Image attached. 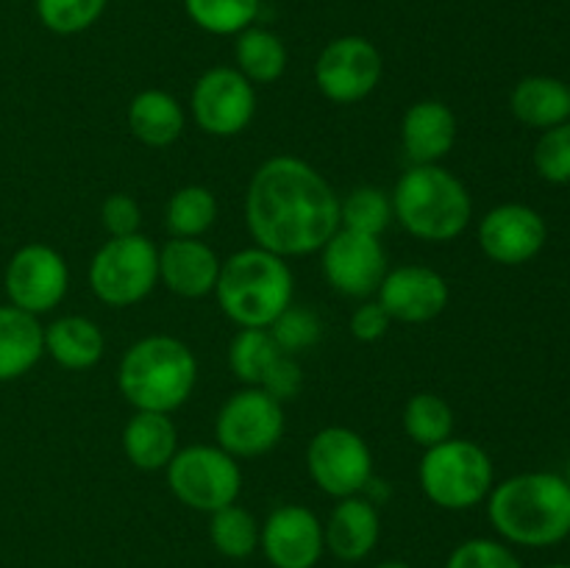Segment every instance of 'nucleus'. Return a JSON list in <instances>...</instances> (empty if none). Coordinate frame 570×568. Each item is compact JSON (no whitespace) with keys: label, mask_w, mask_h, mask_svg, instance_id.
<instances>
[{"label":"nucleus","mask_w":570,"mask_h":568,"mask_svg":"<svg viewBox=\"0 0 570 568\" xmlns=\"http://www.w3.org/2000/svg\"><path fill=\"white\" fill-rule=\"evenodd\" d=\"M417 482L423 496L440 510H471L488 501L493 490V460L473 440L449 438L432 449H423L417 462Z\"/></svg>","instance_id":"obj_6"},{"label":"nucleus","mask_w":570,"mask_h":568,"mask_svg":"<svg viewBox=\"0 0 570 568\" xmlns=\"http://www.w3.org/2000/svg\"><path fill=\"white\" fill-rule=\"evenodd\" d=\"M284 404L262 388H248L228 395L215 418V438L223 451L237 460L262 457L284 438Z\"/></svg>","instance_id":"obj_9"},{"label":"nucleus","mask_w":570,"mask_h":568,"mask_svg":"<svg viewBox=\"0 0 570 568\" xmlns=\"http://www.w3.org/2000/svg\"><path fill=\"white\" fill-rule=\"evenodd\" d=\"M532 161L543 182L570 184V120L540 134Z\"/></svg>","instance_id":"obj_35"},{"label":"nucleus","mask_w":570,"mask_h":568,"mask_svg":"<svg viewBox=\"0 0 570 568\" xmlns=\"http://www.w3.org/2000/svg\"><path fill=\"white\" fill-rule=\"evenodd\" d=\"M122 451L139 471H165L178 451V429L167 412L134 410L122 427Z\"/></svg>","instance_id":"obj_21"},{"label":"nucleus","mask_w":570,"mask_h":568,"mask_svg":"<svg viewBox=\"0 0 570 568\" xmlns=\"http://www.w3.org/2000/svg\"><path fill=\"white\" fill-rule=\"evenodd\" d=\"M45 356V326L37 315L0 306V382L26 376Z\"/></svg>","instance_id":"obj_22"},{"label":"nucleus","mask_w":570,"mask_h":568,"mask_svg":"<svg viewBox=\"0 0 570 568\" xmlns=\"http://www.w3.org/2000/svg\"><path fill=\"white\" fill-rule=\"evenodd\" d=\"M566 482H568V488H570V462H568V471H566Z\"/></svg>","instance_id":"obj_42"},{"label":"nucleus","mask_w":570,"mask_h":568,"mask_svg":"<svg viewBox=\"0 0 570 568\" xmlns=\"http://www.w3.org/2000/svg\"><path fill=\"white\" fill-rule=\"evenodd\" d=\"M454 109L443 100H417L401 117V145L412 165H440L456 145Z\"/></svg>","instance_id":"obj_19"},{"label":"nucleus","mask_w":570,"mask_h":568,"mask_svg":"<svg viewBox=\"0 0 570 568\" xmlns=\"http://www.w3.org/2000/svg\"><path fill=\"white\" fill-rule=\"evenodd\" d=\"M259 388L276 401H282V404L284 401H293L301 393V388H304V371H301L298 360L289 354H278L276 362L267 368Z\"/></svg>","instance_id":"obj_38"},{"label":"nucleus","mask_w":570,"mask_h":568,"mask_svg":"<svg viewBox=\"0 0 570 568\" xmlns=\"http://www.w3.org/2000/svg\"><path fill=\"white\" fill-rule=\"evenodd\" d=\"M317 254L326 282L348 298L365 301L376 295L384 273L390 271L382 239L348 228H337Z\"/></svg>","instance_id":"obj_14"},{"label":"nucleus","mask_w":570,"mask_h":568,"mask_svg":"<svg viewBox=\"0 0 570 568\" xmlns=\"http://www.w3.org/2000/svg\"><path fill=\"white\" fill-rule=\"evenodd\" d=\"M384 72L382 53L365 37H337L317 53L315 84L332 104L348 106L365 100L379 87Z\"/></svg>","instance_id":"obj_12"},{"label":"nucleus","mask_w":570,"mask_h":568,"mask_svg":"<svg viewBox=\"0 0 570 568\" xmlns=\"http://www.w3.org/2000/svg\"><path fill=\"white\" fill-rule=\"evenodd\" d=\"M373 568H415V566H410V562H404V560H384Z\"/></svg>","instance_id":"obj_40"},{"label":"nucleus","mask_w":570,"mask_h":568,"mask_svg":"<svg viewBox=\"0 0 570 568\" xmlns=\"http://www.w3.org/2000/svg\"><path fill=\"white\" fill-rule=\"evenodd\" d=\"M217 223V198L204 184L176 189L165 206V228L170 237H204Z\"/></svg>","instance_id":"obj_27"},{"label":"nucleus","mask_w":570,"mask_h":568,"mask_svg":"<svg viewBox=\"0 0 570 568\" xmlns=\"http://www.w3.org/2000/svg\"><path fill=\"white\" fill-rule=\"evenodd\" d=\"M278 354L284 351L278 349L267 329H239L228 345V368L239 382H245L248 388H259L267 368L276 362Z\"/></svg>","instance_id":"obj_31"},{"label":"nucleus","mask_w":570,"mask_h":568,"mask_svg":"<svg viewBox=\"0 0 570 568\" xmlns=\"http://www.w3.org/2000/svg\"><path fill=\"white\" fill-rule=\"evenodd\" d=\"M165 473L170 493L184 507L206 512V516L234 505L239 499V490H243L239 460L223 451L217 443H195L187 449H178Z\"/></svg>","instance_id":"obj_8"},{"label":"nucleus","mask_w":570,"mask_h":568,"mask_svg":"<svg viewBox=\"0 0 570 568\" xmlns=\"http://www.w3.org/2000/svg\"><path fill=\"white\" fill-rule=\"evenodd\" d=\"M451 290L440 271L429 265H399L384 273L376 301L399 323H429L443 315Z\"/></svg>","instance_id":"obj_17"},{"label":"nucleus","mask_w":570,"mask_h":568,"mask_svg":"<svg viewBox=\"0 0 570 568\" xmlns=\"http://www.w3.org/2000/svg\"><path fill=\"white\" fill-rule=\"evenodd\" d=\"M382 535L379 507L367 496H345L337 499L328 521L323 523L326 551L343 562H360L376 549Z\"/></svg>","instance_id":"obj_20"},{"label":"nucleus","mask_w":570,"mask_h":568,"mask_svg":"<svg viewBox=\"0 0 570 568\" xmlns=\"http://www.w3.org/2000/svg\"><path fill=\"white\" fill-rule=\"evenodd\" d=\"M189 109L209 137H237L256 117V87L237 67H209L195 81Z\"/></svg>","instance_id":"obj_11"},{"label":"nucleus","mask_w":570,"mask_h":568,"mask_svg":"<svg viewBox=\"0 0 570 568\" xmlns=\"http://www.w3.org/2000/svg\"><path fill=\"white\" fill-rule=\"evenodd\" d=\"M184 126V106L165 89H142L128 104V128L148 148H170Z\"/></svg>","instance_id":"obj_24"},{"label":"nucleus","mask_w":570,"mask_h":568,"mask_svg":"<svg viewBox=\"0 0 570 568\" xmlns=\"http://www.w3.org/2000/svg\"><path fill=\"white\" fill-rule=\"evenodd\" d=\"M262 523L237 501L209 516V540L228 560H248L259 549Z\"/></svg>","instance_id":"obj_29"},{"label":"nucleus","mask_w":570,"mask_h":568,"mask_svg":"<svg viewBox=\"0 0 570 568\" xmlns=\"http://www.w3.org/2000/svg\"><path fill=\"white\" fill-rule=\"evenodd\" d=\"M306 471L332 499L360 496L373 479V451L354 429L326 427L306 445Z\"/></svg>","instance_id":"obj_10"},{"label":"nucleus","mask_w":570,"mask_h":568,"mask_svg":"<svg viewBox=\"0 0 570 568\" xmlns=\"http://www.w3.org/2000/svg\"><path fill=\"white\" fill-rule=\"evenodd\" d=\"M223 259L212 245L195 237H170L159 248V282L181 298L215 293Z\"/></svg>","instance_id":"obj_18"},{"label":"nucleus","mask_w":570,"mask_h":568,"mask_svg":"<svg viewBox=\"0 0 570 568\" xmlns=\"http://www.w3.org/2000/svg\"><path fill=\"white\" fill-rule=\"evenodd\" d=\"M198 360L184 340L148 334L137 340L117 365V388L134 410L176 412L193 395Z\"/></svg>","instance_id":"obj_3"},{"label":"nucleus","mask_w":570,"mask_h":568,"mask_svg":"<svg viewBox=\"0 0 570 568\" xmlns=\"http://www.w3.org/2000/svg\"><path fill=\"white\" fill-rule=\"evenodd\" d=\"M189 20L215 37H237L262 11V0H184Z\"/></svg>","instance_id":"obj_30"},{"label":"nucleus","mask_w":570,"mask_h":568,"mask_svg":"<svg viewBox=\"0 0 570 568\" xmlns=\"http://www.w3.org/2000/svg\"><path fill=\"white\" fill-rule=\"evenodd\" d=\"M89 287L106 306H134L159 284V248L145 234L109 237L89 262Z\"/></svg>","instance_id":"obj_7"},{"label":"nucleus","mask_w":570,"mask_h":568,"mask_svg":"<svg viewBox=\"0 0 570 568\" xmlns=\"http://www.w3.org/2000/svg\"><path fill=\"white\" fill-rule=\"evenodd\" d=\"M401 423H404L406 438L421 449H432V445L454 438V412H451L449 401L438 393L410 395Z\"/></svg>","instance_id":"obj_28"},{"label":"nucleus","mask_w":570,"mask_h":568,"mask_svg":"<svg viewBox=\"0 0 570 568\" xmlns=\"http://www.w3.org/2000/svg\"><path fill=\"white\" fill-rule=\"evenodd\" d=\"M287 45L276 31L250 26L234 37V61L250 84H276L287 70Z\"/></svg>","instance_id":"obj_26"},{"label":"nucleus","mask_w":570,"mask_h":568,"mask_svg":"<svg viewBox=\"0 0 570 568\" xmlns=\"http://www.w3.org/2000/svg\"><path fill=\"white\" fill-rule=\"evenodd\" d=\"M546 237L543 215L527 204L493 206L479 223V248L495 265H527L543 251Z\"/></svg>","instance_id":"obj_16"},{"label":"nucleus","mask_w":570,"mask_h":568,"mask_svg":"<svg viewBox=\"0 0 570 568\" xmlns=\"http://www.w3.org/2000/svg\"><path fill=\"white\" fill-rule=\"evenodd\" d=\"M109 0H37V17L50 33L72 37L104 17Z\"/></svg>","instance_id":"obj_33"},{"label":"nucleus","mask_w":570,"mask_h":568,"mask_svg":"<svg viewBox=\"0 0 570 568\" xmlns=\"http://www.w3.org/2000/svg\"><path fill=\"white\" fill-rule=\"evenodd\" d=\"M445 568H523L515 551L493 538L462 540L445 560Z\"/></svg>","instance_id":"obj_36"},{"label":"nucleus","mask_w":570,"mask_h":568,"mask_svg":"<svg viewBox=\"0 0 570 568\" xmlns=\"http://www.w3.org/2000/svg\"><path fill=\"white\" fill-rule=\"evenodd\" d=\"M259 549L273 568H315L326 551L323 521L304 505H282L265 518Z\"/></svg>","instance_id":"obj_15"},{"label":"nucleus","mask_w":570,"mask_h":568,"mask_svg":"<svg viewBox=\"0 0 570 568\" xmlns=\"http://www.w3.org/2000/svg\"><path fill=\"white\" fill-rule=\"evenodd\" d=\"M267 332L273 334V340H276V345L284 354L298 356L301 351L312 349V345L321 340V321H317L315 312L306 310V306L289 304L287 310L271 323Z\"/></svg>","instance_id":"obj_34"},{"label":"nucleus","mask_w":570,"mask_h":568,"mask_svg":"<svg viewBox=\"0 0 570 568\" xmlns=\"http://www.w3.org/2000/svg\"><path fill=\"white\" fill-rule=\"evenodd\" d=\"M390 200L401 228L423 243H451L471 226V193L443 165H410L395 182Z\"/></svg>","instance_id":"obj_4"},{"label":"nucleus","mask_w":570,"mask_h":568,"mask_svg":"<svg viewBox=\"0 0 570 568\" xmlns=\"http://www.w3.org/2000/svg\"><path fill=\"white\" fill-rule=\"evenodd\" d=\"M488 516L495 532L515 546L546 549L570 538V488L562 473L529 471L493 484Z\"/></svg>","instance_id":"obj_2"},{"label":"nucleus","mask_w":570,"mask_h":568,"mask_svg":"<svg viewBox=\"0 0 570 568\" xmlns=\"http://www.w3.org/2000/svg\"><path fill=\"white\" fill-rule=\"evenodd\" d=\"M510 109L529 128L562 126L570 120V87L554 76H527L510 92Z\"/></svg>","instance_id":"obj_25"},{"label":"nucleus","mask_w":570,"mask_h":568,"mask_svg":"<svg viewBox=\"0 0 570 568\" xmlns=\"http://www.w3.org/2000/svg\"><path fill=\"white\" fill-rule=\"evenodd\" d=\"M100 223H104L109 237L139 234V226H142V209H139L134 195L115 193L104 200V206H100Z\"/></svg>","instance_id":"obj_37"},{"label":"nucleus","mask_w":570,"mask_h":568,"mask_svg":"<svg viewBox=\"0 0 570 568\" xmlns=\"http://www.w3.org/2000/svg\"><path fill=\"white\" fill-rule=\"evenodd\" d=\"M390 323H393V317L387 315V310H384L376 298H365L354 312H351L348 326L351 334H354L360 343H376V340H382L384 334H387Z\"/></svg>","instance_id":"obj_39"},{"label":"nucleus","mask_w":570,"mask_h":568,"mask_svg":"<svg viewBox=\"0 0 570 568\" xmlns=\"http://www.w3.org/2000/svg\"><path fill=\"white\" fill-rule=\"evenodd\" d=\"M393 223V200L379 187H356L340 198V228L382 237Z\"/></svg>","instance_id":"obj_32"},{"label":"nucleus","mask_w":570,"mask_h":568,"mask_svg":"<svg viewBox=\"0 0 570 568\" xmlns=\"http://www.w3.org/2000/svg\"><path fill=\"white\" fill-rule=\"evenodd\" d=\"M70 290V267L65 256L45 243H28L6 265L9 304L31 315H45L65 301Z\"/></svg>","instance_id":"obj_13"},{"label":"nucleus","mask_w":570,"mask_h":568,"mask_svg":"<svg viewBox=\"0 0 570 568\" xmlns=\"http://www.w3.org/2000/svg\"><path fill=\"white\" fill-rule=\"evenodd\" d=\"M245 223L254 243L271 254H317L340 228V195L309 161L271 156L248 182Z\"/></svg>","instance_id":"obj_1"},{"label":"nucleus","mask_w":570,"mask_h":568,"mask_svg":"<svg viewBox=\"0 0 570 568\" xmlns=\"http://www.w3.org/2000/svg\"><path fill=\"white\" fill-rule=\"evenodd\" d=\"M546 568H570L568 562H554V566H546Z\"/></svg>","instance_id":"obj_41"},{"label":"nucleus","mask_w":570,"mask_h":568,"mask_svg":"<svg viewBox=\"0 0 570 568\" xmlns=\"http://www.w3.org/2000/svg\"><path fill=\"white\" fill-rule=\"evenodd\" d=\"M215 295L223 315L239 329H271L293 304L295 278L284 256L250 245L223 259Z\"/></svg>","instance_id":"obj_5"},{"label":"nucleus","mask_w":570,"mask_h":568,"mask_svg":"<svg viewBox=\"0 0 570 568\" xmlns=\"http://www.w3.org/2000/svg\"><path fill=\"white\" fill-rule=\"evenodd\" d=\"M104 351V332L89 317L65 315L45 326V354L67 371H89L98 365Z\"/></svg>","instance_id":"obj_23"}]
</instances>
